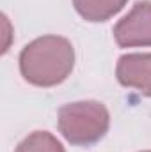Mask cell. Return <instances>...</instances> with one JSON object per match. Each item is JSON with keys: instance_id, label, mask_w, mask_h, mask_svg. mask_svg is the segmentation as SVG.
<instances>
[{"instance_id": "obj_1", "label": "cell", "mask_w": 151, "mask_h": 152, "mask_svg": "<svg viewBox=\"0 0 151 152\" xmlns=\"http://www.w3.org/2000/svg\"><path fill=\"white\" fill-rule=\"evenodd\" d=\"M18 66L23 80L34 87L61 85L75 67V48L62 36H41L25 44Z\"/></svg>"}, {"instance_id": "obj_2", "label": "cell", "mask_w": 151, "mask_h": 152, "mask_svg": "<svg viewBox=\"0 0 151 152\" xmlns=\"http://www.w3.org/2000/svg\"><path fill=\"white\" fill-rule=\"evenodd\" d=\"M57 127L64 140L75 147H89L100 142L109 127L110 113L100 101H75L59 108Z\"/></svg>"}, {"instance_id": "obj_3", "label": "cell", "mask_w": 151, "mask_h": 152, "mask_svg": "<svg viewBox=\"0 0 151 152\" xmlns=\"http://www.w3.org/2000/svg\"><path fill=\"white\" fill-rule=\"evenodd\" d=\"M119 48H146L151 46V2H135L133 7L112 28Z\"/></svg>"}, {"instance_id": "obj_4", "label": "cell", "mask_w": 151, "mask_h": 152, "mask_svg": "<svg viewBox=\"0 0 151 152\" xmlns=\"http://www.w3.org/2000/svg\"><path fill=\"white\" fill-rule=\"evenodd\" d=\"M115 78L123 87L151 97V53L121 55L115 66Z\"/></svg>"}, {"instance_id": "obj_5", "label": "cell", "mask_w": 151, "mask_h": 152, "mask_svg": "<svg viewBox=\"0 0 151 152\" xmlns=\"http://www.w3.org/2000/svg\"><path fill=\"white\" fill-rule=\"evenodd\" d=\"M126 2L128 0H73V5L85 21L100 23L115 16Z\"/></svg>"}, {"instance_id": "obj_6", "label": "cell", "mask_w": 151, "mask_h": 152, "mask_svg": "<svg viewBox=\"0 0 151 152\" xmlns=\"http://www.w3.org/2000/svg\"><path fill=\"white\" fill-rule=\"evenodd\" d=\"M14 152H66L62 143L48 131H34L25 136Z\"/></svg>"}, {"instance_id": "obj_7", "label": "cell", "mask_w": 151, "mask_h": 152, "mask_svg": "<svg viewBox=\"0 0 151 152\" xmlns=\"http://www.w3.org/2000/svg\"><path fill=\"white\" fill-rule=\"evenodd\" d=\"M142 152H151V151H142Z\"/></svg>"}]
</instances>
